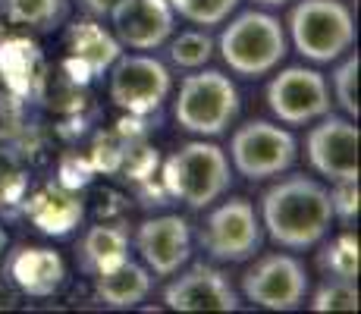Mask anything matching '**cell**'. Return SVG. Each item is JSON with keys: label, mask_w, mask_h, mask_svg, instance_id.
<instances>
[{"label": "cell", "mask_w": 361, "mask_h": 314, "mask_svg": "<svg viewBox=\"0 0 361 314\" xmlns=\"http://www.w3.org/2000/svg\"><path fill=\"white\" fill-rule=\"evenodd\" d=\"M333 220L330 188L302 173L276 179L261 198L264 233L289 251L314 248L330 233Z\"/></svg>", "instance_id": "obj_1"}, {"label": "cell", "mask_w": 361, "mask_h": 314, "mask_svg": "<svg viewBox=\"0 0 361 314\" xmlns=\"http://www.w3.org/2000/svg\"><path fill=\"white\" fill-rule=\"evenodd\" d=\"M217 38L220 57L230 66V73L242 79H261V76L274 73L286 57V32H283L280 19L261 10H245L235 19H226Z\"/></svg>", "instance_id": "obj_2"}, {"label": "cell", "mask_w": 361, "mask_h": 314, "mask_svg": "<svg viewBox=\"0 0 361 314\" xmlns=\"http://www.w3.org/2000/svg\"><path fill=\"white\" fill-rule=\"evenodd\" d=\"M233 164L214 142H185L164 164V188L189 207H211L230 192Z\"/></svg>", "instance_id": "obj_3"}, {"label": "cell", "mask_w": 361, "mask_h": 314, "mask_svg": "<svg viewBox=\"0 0 361 314\" xmlns=\"http://www.w3.org/2000/svg\"><path fill=\"white\" fill-rule=\"evenodd\" d=\"M239 88L220 69H195L179 82V95L173 101V116L179 129L201 138L224 135L239 116Z\"/></svg>", "instance_id": "obj_4"}, {"label": "cell", "mask_w": 361, "mask_h": 314, "mask_svg": "<svg viewBox=\"0 0 361 314\" xmlns=\"http://www.w3.org/2000/svg\"><path fill=\"white\" fill-rule=\"evenodd\" d=\"M289 38L311 63H333L355 44V19L343 0H298L289 13Z\"/></svg>", "instance_id": "obj_5"}, {"label": "cell", "mask_w": 361, "mask_h": 314, "mask_svg": "<svg viewBox=\"0 0 361 314\" xmlns=\"http://www.w3.org/2000/svg\"><path fill=\"white\" fill-rule=\"evenodd\" d=\"M230 164L252 183L283 176L298 157V142L289 129L267 120H248L230 138Z\"/></svg>", "instance_id": "obj_6"}, {"label": "cell", "mask_w": 361, "mask_h": 314, "mask_svg": "<svg viewBox=\"0 0 361 314\" xmlns=\"http://www.w3.org/2000/svg\"><path fill=\"white\" fill-rule=\"evenodd\" d=\"M198 239L211 258L242 264L261 251L264 227H261V217L252 201L230 198V201H220L204 217V227H201Z\"/></svg>", "instance_id": "obj_7"}, {"label": "cell", "mask_w": 361, "mask_h": 314, "mask_svg": "<svg viewBox=\"0 0 361 314\" xmlns=\"http://www.w3.org/2000/svg\"><path fill=\"white\" fill-rule=\"evenodd\" d=\"M110 76V101L126 114H151L170 97L173 79L170 69L151 54H120L114 66L107 69Z\"/></svg>", "instance_id": "obj_8"}, {"label": "cell", "mask_w": 361, "mask_h": 314, "mask_svg": "<svg viewBox=\"0 0 361 314\" xmlns=\"http://www.w3.org/2000/svg\"><path fill=\"white\" fill-rule=\"evenodd\" d=\"M242 296L267 311H295L308 296V274L295 255H264L242 277Z\"/></svg>", "instance_id": "obj_9"}, {"label": "cell", "mask_w": 361, "mask_h": 314, "mask_svg": "<svg viewBox=\"0 0 361 314\" xmlns=\"http://www.w3.org/2000/svg\"><path fill=\"white\" fill-rule=\"evenodd\" d=\"M305 135V155L317 176L330 183H358V126L352 116L324 114Z\"/></svg>", "instance_id": "obj_10"}, {"label": "cell", "mask_w": 361, "mask_h": 314, "mask_svg": "<svg viewBox=\"0 0 361 314\" xmlns=\"http://www.w3.org/2000/svg\"><path fill=\"white\" fill-rule=\"evenodd\" d=\"M270 114L286 126H308L330 114V85L311 66H286L267 85Z\"/></svg>", "instance_id": "obj_11"}, {"label": "cell", "mask_w": 361, "mask_h": 314, "mask_svg": "<svg viewBox=\"0 0 361 314\" xmlns=\"http://www.w3.org/2000/svg\"><path fill=\"white\" fill-rule=\"evenodd\" d=\"M107 16L114 38L129 51H157L170 41L176 25L170 0H116Z\"/></svg>", "instance_id": "obj_12"}, {"label": "cell", "mask_w": 361, "mask_h": 314, "mask_svg": "<svg viewBox=\"0 0 361 314\" xmlns=\"http://www.w3.org/2000/svg\"><path fill=\"white\" fill-rule=\"evenodd\" d=\"M164 305L170 311H239V296L224 270L201 261L166 286Z\"/></svg>", "instance_id": "obj_13"}, {"label": "cell", "mask_w": 361, "mask_h": 314, "mask_svg": "<svg viewBox=\"0 0 361 314\" xmlns=\"http://www.w3.org/2000/svg\"><path fill=\"white\" fill-rule=\"evenodd\" d=\"M135 246L151 274L173 277L179 267L189 264V255H192L189 220L179 217V214H164V217L145 220L135 233Z\"/></svg>", "instance_id": "obj_14"}, {"label": "cell", "mask_w": 361, "mask_h": 314, "mask_svg": "<svg viewBox=\"0 0 361 314\" xmlns=\"http://www.w3.org/2000/svg\"><path fill=\"white\" fill-rule=\"evenodd\" d=\"M6 277L23 296L51 298L66 283V261L54 248L23 246L6 258Z\"/></svg>", "instance_id": "obj_15"}, {"label": "cell", "mask_w": 361, "mask_h": 314, "mask_svg": "<svg viewBox=\"0 0 361 314\" xmlns=\"http://www.w3.org/2000/svg\"><path fill=\"white\" fill-rule=\"evenodd\" d=\"M151 286H154V274L145 264L123 258L120 264L94 274V296L107 308H135L148 298Z\"/></svg>", "instance_id": "obj_16"}, {"label": "cell", "mask_w": 361, "mask_h": 314, "mask_svg": "<svg viewBox=\"0 0 361 314\" xmlns=\"http://www.w3.org/2000/svg\"><path fill=\"white\" fill-rule=\"evenodd\" d=\"M25 201V214L41 233L47 236H66L75 223L82 220V201L75 192L63 186H44Z\"/></svg>", "instance_id": "obj_17"}, {"label": "cell", "mask_w": 361, "mask_h": 314, "mask_svg": "<svg viewBox=\"0 0 361 314\" xmlns=\"http://www.w3.org/2000/svg\"><path fill=\"white\" fill-rule=\"evenodd\" d=\"M69 51L92 76H104L123 54V44L98 23H79L69 35Z\"/></svg>", "instance_id": "obj_18"}, {"label": "cell", "mask_w": 361, "mask_h": 314, "mask_svg": "<svg viewBox=\"0 0 361 314\" xmlns=\"http://www.w3.org/2000/svg\"><path fill=\"white\" fill-rule=\"evenodd\" d=\"M79 255L85 270L101 274V270L120 264L123 258H129V233L120 223H98L92 227L79 242Z\"/></svg>", "instance_id": "obj_19"}, {"label": "cell", "mask_w": 361, "mask_h": 314, "mask_svg": "<svg viewBox=\"0 0 361 314\" xmlns=\"http://www.w3.org/2000/svg\"><path fill=\"white\" fill-rule=\"evenodd\" d=\"M0 13L16 25L51 29L63 16V0H0Z\"/></svg>", "instance_id": "obj_20"}, {"label": "cell", "mask_w": 361, "mask_h": 314, "mask_svg": "<svg viewBox=\"0 0 361 314\" xmlns=\"http://www.w3.org/2000/svg\"><path fill=\"white\" fill-rule=\"evenodd\" d=\"M25 188H29L25 160L13 148V142H4L0 145V207L19 205L25 198Z\"/></svg>", "instance_id": "obj_21"}, {"label": "cell", "mask_w": 361, "mask_h": 314, "mask_svg": "<svg viewBox=\"0 0 361 314\" xmlns=\"http://www.w3.org/2000/svg\"><path fill=\"white\" fill-rule=\"evenodd\" d=\"M211 57H214V38L207 35V29L179 32L170 41V60L183 69H201L207 66Z\"/></svg>", "instance_id": "obj_22"}, {"label": "cell", "mask_w": 361, "mask_h": 314, "mask_svg": "<svg viewBox=\"0 0 361 314\" xmlns=\"http://www.w3.org/2000/svg\"><path fill=\"white\" fill-rule=\"evenodd\" d=\"M170 6L192 25L211 29V25H224L233 16L239 0H170Z\"/></svg>", "instance_id": "obj_23"}, {"label": "cell", "mask_w": 361, "mask_h": 314, "mask_svg": "<svg viewBox=\"0 0 361 314\" xmlns=\"http://www.w3.org/2000/svg\"><path fill=\"white\" fill-rule=\"evenodd\" d=\"M321 267L327 270L330 277H339V280H358V239L352 233H343L324 248Z\"/></svg>", "instance_id": "obj_24"}, {"label": "cell", "mask_w": 361, "mask_h": 314, "mask_svg": "<svg viewBox=\"0 0 361 314\" xmlns=\"http://www.w3.org/2000/svg\"><path fill=\"white\" fill-rule=\"evenodd\" d=\"M311 311H358V286L355 280L333 277L311 296Z\"/></svg>", "instance_id": "obj_25"}, {"label": "cell", "mask_w": 361, "mask_h": 314, "mask_svg": "<svg viewBox=\"0 0 361 314\" xmlns=\"http://www.w3.org/2000/svg\"><path fill=\"white\" fill-rule=\"evenodd\" d=\"M358 54H352V57H345L339 63L336 69H333V97H336V104L343 107L345 116H352V120H358Z\"/></svg>", "instance_id": "obj_26"}, {"label": "cell", "mask_w": 361, "mask_h": 314, "mask_svg": "<svg viewBox=\"0 0 361 314\" xmlns=\"http://www.w3.org/2000/svg\"><path fill=\"white\" fill-rule=\"evenodd\" d=\"M23 126H25L23 95L13 92V88H0V145L16 142L23 135Z\"/></svg>", "instance_id": "obj_27"}, {"label": "cell", "mask_w": 361, "mask_h": 314, "mask_svg": "<svg viewBox=\"0 0 361 314\" xmlns=\"http://www.w3.org/2000/svg\"><path fill=\"white\" fill-rule=\"evenodd\" d=\"M333 186H336L330 192L333 217H339L343 223H352L358 217V183H333Z\"/></svg>", "instance_id": "obj_28"}, {"label": "cell", "mask_w": 361, "mask_h": 314, "mask_svg": "<svg viewBox=\"0 0 361 314\" xmlns=\"http://www.w3.org/2000/svg\"><path fill=\"white\" fill-rule=\"evenodd\" d=\"M154 167H157V148H148V145H142V148H129L126 173L132 179H145Z\"/></svg>", "instance_id": "obj_29"}, {"label": "cell", "mask_w": 361, "mask_h": 314, "mask_svg": "<svg viewBox=\"0 0 361 314\" xmlns=\"http://www.w3.org/2000/svg\"><path fill=\"white\" fill-rule=\"evenodd\" d=\"M19 296H23V292H19L16 286H13L10 277H6V274L0 277V308H16Z\"/></svg>", "instance_id": "obj_30"}, {"label": "cell", "mask_w": 361, "mask_h": 314, "mask_svg": "<svg viewBox=\"0 0 361 314\" xmlns=\"http://www.w3.org/2000/svg\"><path fill=\"white\" fill-rule=\"evenodd\" d=\"M116 0H82V6H85L92 16H107L110 10H114Z\"/></svg>", "instance_id": "obj_31"}, {"label": "cell", "mask_w": 361, "mask_h": 314, "mask_svg": "<svg viewBox=\"0 0 361 314\" xmlns=\"http://www.w3.org/2000/svg\"><path fill=\"white\" fill-rule=\"evenodd\" d=\"M255 4H261V6H283V4H289V0H255Z\"/></svg>", "instance_id": "obj_32"}, {"label": "cell", "mask_w": 361, "mask_h": 314, "mask_svg": "<svg viewBox=\"0 0 361 314\" xmlns=\"http://www.w3.org/2000/svg\"><path fill=\"white\" fill-rule=\"evenodd\" d=\"M6 242H10V239H6V229L0 227V258H4V251H6Z\"/></svg>", "instance_id": "obj_33"}]
</instances>
